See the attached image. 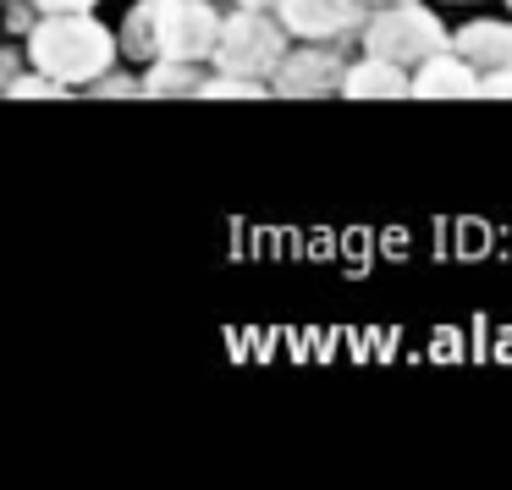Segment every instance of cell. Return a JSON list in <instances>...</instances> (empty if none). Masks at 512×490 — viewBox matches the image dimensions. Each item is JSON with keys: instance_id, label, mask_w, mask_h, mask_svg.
I'll return each mask as SVG.
<instances>
[{"instance_id": "obj_15", "label": "cell", "mask_w": 512, "mask_h": 490, "mask_svg": "<svg viewBox=\"0 0 512 490\" xmlns=\"http://www.w3.org/2000/svg\"><path fill=\"white\" fill-rule=\"evenodd\" d=\"M12 72H17V56H12V50H0V94H6V83H12Z\"/></svg>"}, {"instance_id": "obj_5", "label": "cell", "mask_w": 512, "mask_h": 490, "mask_svg": "<svg viewBox=\"0 0 512 490\" xmlns=\"http://www.w3.org/2000/svg\"><path fill=\"white\" fill-rule=\"evenodd\" d=\"M342 67L347 61L336 56L331 45H314V39H303L298 50H281V61L270 67V94H281V100H325V94H342Z\"/></svg>"}, {"instance_id": "obj_2", "label": "cell", "mask_w": 512, "mask_h": 490, "mask_svg": "<svg viewBox=\"0 0 512 490\" xmlns=\"http://www.w3.org/2000/svg\"><path fill=\"white\" fill-rule=\"evenodd\" d=\"M364 56H380L391 61V67L413 72L424 56H435V50H446V23L430 12V6H419V0H391V6H380L375 17H364Z\"/></svg>"}, {"instance_id": "obj_7", "label": "cell", "mask_w": 512, "mask_h": 490, "mask_svg": "<svg viewBox=\"0 0 512 490\" xmlns=\"http://www.w3.org/2000/svg\"><path fill=\"white\" fill-rule=\"evenodd\" d=\"M446 50H452L457 61H468L479 78H485V72H512V17H479V23L457 28V34L446 39Z\"/></svg>"}, {"instance_id": "obj_1", "label": "cell", "mask_w": 512, "mask_h": 490, "mask_svg": "<svg viewBox=\"0 0 512 490\" xmlns=\"http://www.w3.org/2000/svg\"><path fill=\"white\" fill-rule=\"evenodd\" d=\"M28 61L61 89H89L100 72H111L116 34L94 12H39L28 28Z\"/></svg>"}, {"instance_id": "obj_4", "label": "cell", "mask_w": 512, "mask_h": 490, "mask_svg": "<svg viewBox=\"0 0 512 490\" xmlns=\"http://www.w3.org/2000/svg\"><path fill=\"white\" fill-rule=\"evenodd\" d=\"M221 12L210 0H155L149 12V39H155V61H210Z\"/></svg>"}, {"instance_id": "obj_6", "label": "cell", "mask_w": 512, "mask_h": 490, "mask_svg": "<svg viewBox=\"0 0 512 490\" xmlns=\"http://www.w3.org/2000/svg\"><path fill=\"white\" fill-rule=\"evenodd\" d=\"M270 12L287 28V39H314V45H336L364 28V0H270Z\"/></svg>"}, {"instance_id": "obj_17", "label": "cell", "mask_w": 512, "mask_h": 490, "mask_svg": "<svg viewBox=\"0 0 512 490\" xmlns=\"http://www.w3.org/2000/svg\"><path fill=\"white\" fill-rule=\"evenodd\" d=\"M369 6H391V0H369Z\"/></svg>"}, {"instance_id": "obj_10", "label": "cell", "mask_w": 512, "mask_h": 490, "mask_svg": "<svg viewBox=\"0 0 512 490\" xmlns=\"http://www.w3.org/2000/svg\"><path fill=\"white\" fill-rule=\"evenodd\" d=\"M138 83H144L149 100H193L204 72H199V61H149Z\"/></svg>"}, {"instance_id": "obj_12", "label": "cell", "mask_w": 512, "mask_h": 490, "mask_svg": "<svg viewBox=\"0 0 512 490\" xmlns=\"http://www.w3.org/2000/svg\"><path fill=\"white\" fill-rule=\"evenodd\" d=\"M6 94H12V100H61V83L56 78H45V72H23V78H17L12 72V83H6Z\"/></svg>"}, {"instance_id": "obj_8", "label": "cell", "mask_w": 512, "mask_h": 490, "mask_svg": "<svg viewBox=\"0 0 512 490\" xmlns=\"http://www.w3.org/2000/svg\"><path fill=\"white\" fill-rule=\"evenodd\" d=\"M408 94L413 100H474L479 94V72L468 61H457L452 50H435L408 72Z\"/></svg>"}, {"instance_id": "obj_3", "label": "cell", "mask_w": 512, "mask_h": 490, "mask_svg": "<svg viewBox=\"0 0 512 490\" xmlns=\"http://www.w3.org/2000/svg\"><path fill=\"white\" fill-rule=\"evenodd\" d=\"M281 50H287V28L276 23V12H270V6H237V12L221 17V28H215L210 67L265 83L270 67L281 61Z\"/></svg>"}, {"instance_id": "obj_9", "label": "cell", "mask_w": 512, "mask_h": 490, "mask_svg": "<svg viewBox=\"0 0 512 490\" xmlns=\"http://www.w3.org/2000/svg\"><path fill=\"white\" fill-rule=\"evenodd\" d=\"M342 94L347 100H408V72L380 56H364L358 67H342Z\"/></svg>"}, {"instance_id": "obj_18", "label": "cell", "mask_w": 512, "mask_h": 490, "mask_svg": "<svg viewBox=\"0 0 512 490\" xmlns=\"http://www.w3.org/2000/svg\"><path fill=\"white\" fill-rule=\"evenodd\" d=\"M507 12H512V0H507Z\"/></svg>"}, {"instance_id": "obj_11", "label": "cell", "mask_w": 512, "mask_h": 490, "mask_svg": "<svg viewBox=\"0 0 512 490\" xmlns=\"http://www.w3.org/2000/svg\"><path fill=\"white\" fill-rule=\"evenodd\" d=\"M193 100H270V83L259 78H237V72H204Z\"/></svg>"}, {"instance_id": "obj_13", "label": "cell", "mask_w": 512, "mask_h": 490, "mask_svg": "<svg viewBox=\"0 0 512 490\" xmlns=\"http://www.w3.org/2000/svg\"><path fill=\"white\" fill-rule=\"evenodd\" d=\"M474 100H512V72H485Z\"/></svg>"}, {"instance_id": "obj_16", "label": "cell", "mask_w": 512, "mask_h": 490, "mask_svg": "<svg viewBox=\"0 0 512 490\" xmlns=\"http://www.w3.org/2000/svg\"><path fill=\"white\" fill-rule=\"evenodd\" d=\"M232 6H270V0H232Z\"/></svg>"}, {"instance_id": "obj_14", "label": "cell", "mask_w": 512, "mask_h": 490, "mask_svg": "<svg viewBox=\"0 0 512 490\" xmlns=\"http://www.w3.org/2000/svg\"><path fill=\"white\" fill-rule=\"evenodd\" d=\"M100 0H34V12H94Z\"/></svg>"}]
</instances>
